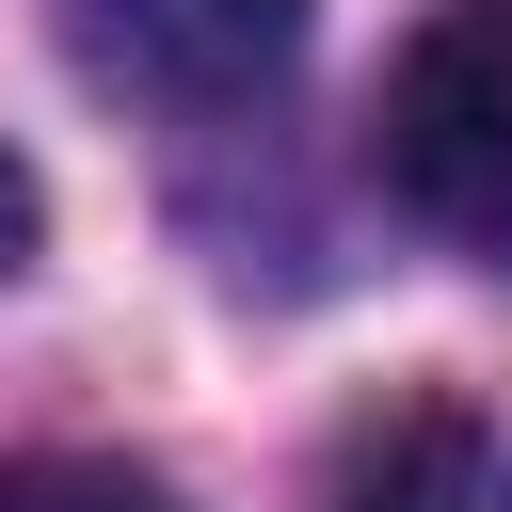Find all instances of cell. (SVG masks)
Wrapping results in <instances>:
<instances>
[{
	"label": "cell",
	"instance_id": "cell-1",
	"mask_svg": "<svg viewBox=\"0 0 512 512\" xmlns=\"http://www.w3.org/2000/svg\"><path fill=\"white\" fill-rule=\"evenodd\" d=\"M384 192L512 272V0H448L384 64Z\"/></svg>",
	"mask_w": 512,
	"mask_h": 512
},
{
	"label": "cell",
	"instance_id": "cell-2",
	"mask_svg": "<svg viewBox=\"0 0 512 512\" xmlns=\"http://www.w3.org/2000/svg\"><path fill=\"white\" fill-rule=\"evenodd\" d=\"M320 0H64V48L112 80V96H176V112H224L256 96L288 48H304Z\"/></svg>",
	"mask_w": 512,
	"mask_h": 512
},
{
	"label": "cell",
	"instance_id": "cell-3",
	"mask_svg": "<svg viewBox=\"0 0 512 512\" xmlns=\"http://www.w3.org/2000/svg\"><path fill=\"white\" fill-rule=\"evenodd\" d=\"M320 512H512V480H496V432L464 400H384L336 448V496Z\"/></svg>",
	"mask_w": 512,
	"mask_h": 512
},
{
	"label": "cell",
	"instance_id": "cell-4",
	"mask_svg": "<svg viewBox=\"0 0 512 512\" xmlns=\"http://www.w3.org/2000/svg\"><path fill=\"white\" fill-rule=\"evenodd\" d=\"M0 512H176L144 464H96V448H32V464H0Z\"/></svg>",
	"mask_w": 512,
	"mask_h": 512
},
{
	"label": "cell",
	"instance_id": "cell-5",
	"mask_svg": "<svg viewBox=\"0 0 512 512\" xmlns=\"http://www.w3.org/2000/svg\"><path fill=\"white\" fill-rule=\"evenodd\" d=\"M32 224H48V208H32V176H16V160H0V272H16V256H32Z\"/></svg>",
	"mask_w": 512,
	"mask_h": 512
}]
</instances>
